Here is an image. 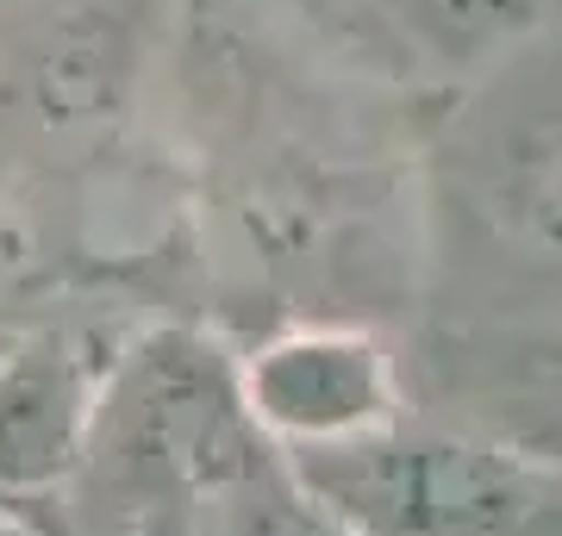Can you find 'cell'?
<instances>
[{"label": "cell", "mask_w": 562, "mask_h": 536, "mask_svg": "<svg viewBox=\"0 0 562 536\" xmlns=\"http://www.w3.org/2000/svg\"><path fill=\"white\" fill-rule=\"evenodd\" d=\"M281 449L244 406L238 356L201 324H150L120 343L101 418L63 512H38L57 536H188V517Z\"/></svg>", "instance_id": "cell-1"}, {"label": "cell", "mask_w": 562, "mask_h": 536, "mask_svg": "<svg viewBox=\"0 0 562 536\" xmlns=\"http://www.w3.org/2000/svg\"><path fill=\"white\" fill-rule=\"evenodd\" d=\"M294 475L357 536H562V468L450 424L401 418Z\"/></svg>", "instance_id": "cell-2"}, {"label": "cell", "mask_w": 562, "mask_h": 536, "mask_svg": "<svg viewBox=\"0 0 562 536\" xmlns=\"http://www.w3.org/2000/svg\"><path fill=\"white\" fill-rule=\"evenodd\" d=\"M244 406L288 461L382 437L406 412L401 362L362 324H288L238 356Z\"/></svg>", "instance_id": "cell-3"}, {"label": "cell", "mask_w": 562, "mask_h": 536, "mask_svg": "<svg viewBox=\"0 0 562 536\" xmlns=\"http://www.w3.org/2000/svg\"><path fill=\"white\" fill-rule=\"evenodd\" d=\"M120 343L69 324L0 343V505L38 512L76 480Z\"/></svg>", "instance_id": "cell-4"}, {"label": "cell", "mask_w": 562, "mask_h": 536, "mask_svg": "<svg viewBox=\"0 0 562 536\" xmlns=\"http://www.w3.org/2000/svg\"><path fill=\"white\" fill-rule=\"evenodd\" d=\"M550 7L557 0H382L375 13L394 25V38L419 62L462 76V69L513 50Z\"/></svg>", "instance_id": "cell-5"}, {"label": "cell", "mask_w": 562, "mask_h": 536, "mask_svg": "<svg viewBox=\"0 0 562 536\" xmlns=\"http://www.w3.org/2000/svg\"><path fill=\"white\" fill-rule=\"evenodd\" d=\"M188 536H357L331 505H325L294 461L276 456L257 475H244L238 487H225L188 517Z\"/></svg>", "instance_id": "cell-6"}, {"label": "cell", "mask_w": 562, "mask_h": 536, "mask_svg": "<svg viewBox=\"0 0 562 536\" xmlns=\"http://www.w3.org/2000/svg\"><path fill=\"white\" fill-rule=\"evenodd\" d=\"M0 536H57L44 512H25V505H0Z\"/></svg>", "instance_id": "cell-7"}, {"label": "cell", "mask_w": 562, "mask_h": 536, "mask_svg": "<svg viewBox=\"0 0 562 536\" xmlns=\"http://www.w3.org/2000/svg\"><path fill=\"white\" fill-rule=\"evenodd\" d=\"M50 531H57V524H50Z\"/></svg>", "instance_id": "cell-8"}]
</instances>
